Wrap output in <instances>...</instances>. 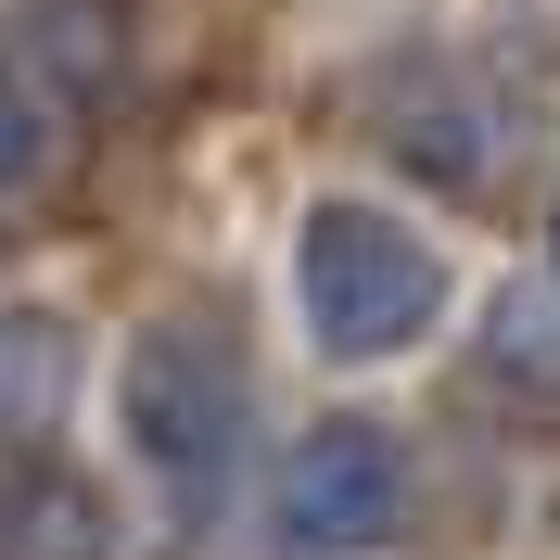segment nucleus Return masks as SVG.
Listing matches in <instances>:
<instances>
[{
	"label": "nucleus",
	"instance_id": "1",
	"mask_svg": "<svg viewBox=\"0 0 560 560\" xmlns=\"http://www.w3.org/2000/svg\"><path fill=\"white\" fill-rule=\"evenodd\" d=\"M293 293H306V331L331 357H395L446 306V255L420 243L408 217H383V205H318L306 255H293Z\"/></svg>",
	"mask_w": 560,
	"mask_h": 560
},
{
	"label": "nucleus",
	"instance_id": "4",
	"mask_svg": "<svg viewBox=\"0 0 560 560\" xmlns=\"http://www.w3.org/2000/svg\"><path fill=\"white\" fill-rule=\"evenodd\" d=\"M51 408H65V331L26 318V331H0V433H13V420L38 433Z\"/></svg>",
	"mask_w": 560,
	"mask_h": 560
},
{
	"label": "nucleus",
	"instance_id": "2",
	"mask_svg": "<svg viewBox=\"0 0 560 560\" xmlns=\"http://www.w3.org/2000/svg\"><path fill=\"white\" fill-rule=\"evenodd\" d=\"M128 433L153 458V485L178 510H205L230 485V458H243V370L205 345V331H153L128 357Z\"/></svg>",
	"mask_w": 560,
	"mask_h": 560
},
{
	"label": "nucleus",
	"instance_id": "3",
	"mask_svg": "<svg viewBox=\"0 0 560 560\" xmlns=\"http://www.w3.org/2000/svg\"><path fill=\"white\" fill-rule=\"evenodd\" d=\"M395 497H408V471H395L383 433H318V446L293 458V485H280V535L318 548V560L383 548V535H395Z\"/></svg>",
	"mask_w": 560,
	"mask_h": 560
},
{
	"label": "nucleus",
	"instance_id": "5",
	"mask_svg": "<svg viewBox=\"0 0 560 560\" xmlns=\"http://www.w3.org/2000/svg\"><path fill=\"white\" fill-rule=\"evenodd\" d=\"M13 178H38V115L13 103V77H0V191H13Z\"/></svg>",
	"mask_w": 560,
	"mask_h": 560
}]
</instances>
